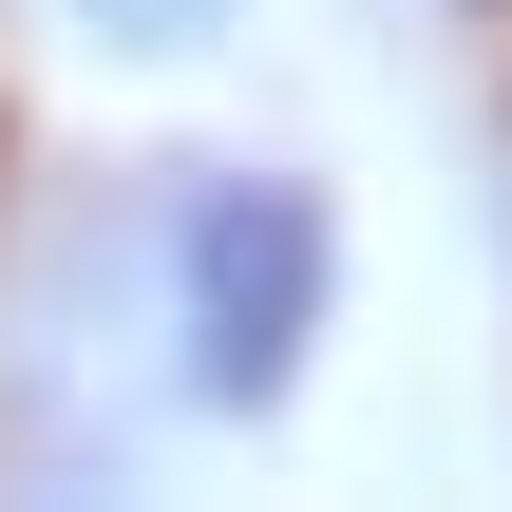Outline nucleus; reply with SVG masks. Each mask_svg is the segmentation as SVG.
<instances>
[{"label":"nucleus","instance_id":"2","mask_svg":"<svg viewBox=\"0 0 512 512\" xmlns=\"http://www.w3.org/2000/svg\"><path fill=\"white\" fill-rule=\"evenodd\" d=\"M114 19H133V38H209V0H114Z\"/></svg>","mask_w":512,"mask_h":512},{"label":"nucleus","instance_id":"1","mask_svg":"<svg viewBox=\"0 0 512 512\" xmlns=\"http://www.w3.org/2000/svg\"><path fill=\"white\" fill-rule=\"evenodd\" d=\"M304 323H323V209L266 190V171H209V190L171 209V342H190V399H228V418L285 399Z\"/></svg>","mask_w":512,"mask_h":512}]
</instances>
